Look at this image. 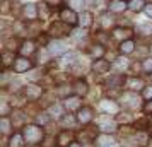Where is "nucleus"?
Returning <instances> with one entry per match:
<instances>
[{
  "mask_svg": "<svg viewBox=\"0 0 152 147\" xmlns=\"http://www.w3.org/2000/svg\"><path fill=\"white\" fill-rule=\"evenodd\" d=\"M142 99H144L142 94H138V92H135V91H126V92L121 94L120 101H121V105H123L125 108H128V110H137V108H144Z\"/></svg>",
  "mask_w": 152,
  "mask_h": 147,
  "instance_id": "f03ea898",
  "label": "nucleus"
},
{
  "mask_svg": "<svg viewBox=\"0 0 152 147\" xmlns=\"http://www.w3.org/2000/svg\"><path fill=\"white\" fill-rule=\"evenodd\" d=\"M15 63V55L12 50H4L2 51V65H4V69H9L10 65L14 67Z\"/></svg>",
  "mask_w": 152,
  "mask_h": 147,
  "instance_id": "b1692460",
  "label": "nucleus"
},
{
  "mask_svg": "<svg viewBox=\"0 0 152 147\" xmlns=\"http://www.w3.org/2000/svg\"><path fill=\"white\" fill-rule=\"evenodd\" d=\"M45 4L50 5V7H58L62 4V0H45Z\"/></svg>",
  "mask_w": 152,
  "mask_h": 147,
  "instance_id": "a18cd8bd",
  "label": "nucleus"
},
{
  "mask_svg": "<svg viewBox=\"0 0 152 147\" xmlns=\"http://www.w3.org/2000/svg\"><path fill=\"white\" fill-rule=\"evenodd\" d=\"M101 133H115L118 130V121L116 120H106L103 123H99Z\"/></svg>",
  "mask_w": 152,
  "mask_h": 147,
  "instance_id": "5701e85b",
  "label": "nucleus"
},
{
  "mask_svg": "<svg viewBox=\"0 0 152 147\" xmlns=\"http://www.w3.org/2000/svg\"><path fill=\"white\" fill-rule=\"evenodd\" d=\"M62 123H63V125L74 127L75 123H79V121H77V116H74V115H65V116L62 118Z\"/></svg>",
  "mask_w": 152,
  "mask_h": 147,
  "instance_id": "f704fd0d",
  "label": "nucleus"
},
{
  "mask_svg": "<svg viewBox=\"0 0 152 147\" xmlns=\"http://www.w3.org/2000/svg\"><path fill=\"white\" fill-rule=\"evenodd\" d=\"M48 34L53 36L55 39H62L63 36H69V34H72V33H70V26L67 24V22L56 21V22H53V24L50 26Z\"/></svg>",
  "mask_w": 152,
  "mask_h": 147,
  "instance_id": "7ed1b4c3",
  "label": "nucleus"
},
{
  "mask_svg": "<svg viewBox=\"0 0 152 147\" xmlns=\"http://www.w3.org/2000/svg\"><path fill=\"white\" fill-rule=\"evenodd\" d=\"M144 111L147 113V115H152V99H149L144 105Z\"/></svg>",
  "mask_w": 152,
  "mask_h": 147,
  "instance_id": "c03bdc74",
  "label": "nucleus"
},
{
  "mask_svg": "<svg viewBox=\"0 0 152 147\" xmlns=\"http://www.w3.org/2000/svg\"><path fill=\"white\" fill-rule=\"evenodd\" d=\"M94 142H97V146H115V144H116L113 133H101V135L96 137Z\"/></svg>",
  "mask_w": 152,
  "mask_h": 147,
  "instance_id": "393cba45",
  "label": "nucleus"
},
{
  "mask_svg": "<svg viewBox=\"0 0 152 147\" xmlns=\"http://www.w3.org/2000/svg\"><path fill=\"white\" fill-rule=\"evenodd\" d=\"M48 113H50V116L62 120L63 116H65V106L63 105H51L50 110H48Z\"/></svg>",
  "mask_w": 152,
  "mask_h": 147,
  "instance_id": "cd10ccee",
  "label": "nucleus"
},
{
  "mask_svg": "<svg viewBox=\"0 0 152 147\" xmlns=\"http://www.w3.org/2000/svg\"><path fill=\"white\" fill-rule=\"evenodd\" d=\"M50 113H45V111H41V113H38V116H36V123L38 125H46L50 121Z\"/></svg>",
  "mask_w": 152,
  "mask_h": 147,
  "instance_id": "72a5a7b5",
  "label": "nucleus"
},
{
  "mask_svg": "<svg viewBox=\"0 0 152 147\" xmlns=\"http://www.w3.org/2000/svg\"><path fill=\"white\" fill-rule=\"evenodd\" d=\"M147 146H149V147H152V137L149 139V144H147Z\"/></svg>",
  "mask_w": 152,
  "mask_h": 147,
  "instance_id": "8fccbe9b",
  "label": "nucleus"
},
{
  "mask_svg": "<svg viewBox=\"0 0 152 147\" xmlns=\"http://www.w3.org/2000/svg\"><path fill=\"white\" fill-rule=\"evenodd\" d=\"M29 72H31V74H29L28 77H29V80H33V82L43 77V70L41 69H34V70H29Z\"/></svg>",
  "mask_w": 152,
  "mask_h": 147,
  "instance_id": "e433bc0d",
  "label": "nucleus"
},
{
  "mask_svg": "<svg viewBox=\"0 0 152 147\" xmlns=\"http://www.w3.org/2000/svg\"><path fill=\"white\" fill-rule=\"evenodd\" d=\"M137 33L140 36H152V24L151 22H145V24L137 26Z\"/></svg>",
  "mask_w": 152,
  "mask_h": 147,
  "instance_id": "2f4dec72",
  "label": "nucleus"
},
{
  "mask_svg": "<svg viewBox=\"0 0 152 147\" xmlns=\"http://www.w3.org/2000/svg\"><path fill=\"white\" fill-rule=\"evenodd\" d=\"M125 80H126V79H125L121 74H115V75H111V77L106 80V87H110V89H120V87H123Z\"/></svg>",
  "mask_w": 152,
  "mask_h": 147,
  "instance_id": "a211bd4d",
  "label": "nucleus"
},
{
  "mask_svg": "<svg viewBox=\"0 0 152 147\" xmlns=\"http://www.w3.org/2000/svg\"><path fill=\"white\" fill-rule=\"evenodd\" d=\"M43 87L38 84H26L24 87L21 89V94L24 96V99H28V101H36V99H39L43 96Z\"/></svg>",
  "mask_w": 152,
  "mask_h": 147,
  "instance_id": "20e7f679",
  "label": "nucleus"
},
{
  "mask_svg": "<svg viewBox=\"0 0 152 147\" xmlns=\"http://www.w3.org/2000/svg\"><path fill=\"white\" fill-rule=\"evenodd\" d=\"M151 75H152V74H151Z\"/></svg>",
  "mask_w": 152,
  "mask_h": 147,
  "instance_id": "864d4df0",
  "label": "nucleus"
},
{
  "mask_svg": "<svg viewBox=\"0 0 152 147\" xmlns=\"http://www.w3.org/2000/svg\"><path fill=\"white\" fill-rule=\"evenodd\" d=\"M144 12H145V15H147L149 19H152V4H147V5H145Z\"/></svg>",
  "mask_w": 152,
  "mask_h": 147,
  "instance_id": "49530a36",
  "label": "nucleus"
},
{
  "mask_svg": "<svg viewBox=\"0 0 152 147\" xmlns=\"http://www.w3.org/2000/svg\"><path fill=\"white\" fill-rule=\"evenodd\" d=\"M125 86H126V89L128 91H144L145 89V84H144V80L140 77H137V75H132V77H128L126 80H125Z\"/></svg>",
  "mask_w": 152,
  "mask_h": 147,
  "instance_id": "ddd939ff",
  "label": "nucleus"
},
{
  "mask_svg": "<svg viewBox=\"0 0 152 147\" xmlns=\"http://www.w3.org/2000/svg\"><path fill=\"white\" fill-rule=\"evenodd\" d=\"M99 22H101V29H103V31H106V29H110V28L115 26V19H113V15H110V12H104V14L101 15Z\"/></svg>",
  "mask_w": 152,
  "mask_h": 147,
  "instance_id": "c85d7f7f",
  "label": "nucleus"
},
{
  "mask_svg": "<svg viewBox=\"0 0 152 147\" xmlns=\"http://www.w3.org/2000/svg\"><path fill=\"white\" fill-rule=\"evenodd\" d=\"M79 26H80V29L91 28V26H92V12L82 10V12L79 14Z\"/></svg>",
  "mask_w": 152,
  "mask_h": 147,
  "instance_id": "412c9836",
  "label": "nucleus"
},
{
  "mask_svg": "<svg viewBox=\"0 0 152 147\" xmlns=\"http://www.w3.org/2000/svg\"><path fill=\"white\" fill-rule=\"evenodd\" d=\"M60 21L67 22L69 26H75V24H79V14H77L74 9L65 7L60 10Z\"/></svg>",
  "mask_w": 152,
  "mask_h": 147,
  "instance_id": "6e6552de",
  "label": "nucleus"
},
{
  "mask_svg": "<svg viewBox=\"0 0 152 147\" xmlns=\"http://www.w3.org/2000/svg\"><path fill=\"white\" fill-rule=\"evenodd\" d=\"M142 96L145 99H152V86H145V89L142 91Z\"/></svg>",
  "mask_w": 152,
  "mask_h": 147,
  "instance_id": "ea45409f",
  "label": "nucleus"
},
{
  "mask_svg": "<svg viewBox=\"0 0 152 147\" xmlns=\"http://www.w3.org/2000/svg\"><path fill=\"white\" fill-rule=\"evenodd\" d=\"M74 142V132L72 130H62L56 137V144L60 147H69Z\"/></svg>",
  "mask_w": 152,
  "mask_h": 147,
  "instance_id": "2eb2a0df",
  "label": "nucleus"
},
{
  "mask_svg": "<svg viewBox=\"0 0 152 147\" xmlns=\"http://www.w3.org/2000/svg\"><path fill=\"white\" fill-rule=\"evenodd\" d=\"M12 127H14V123H12V120L9 118V116H2L0 118V132L4 133V135L10 133Z\"/></svg>",
  "mask_w": 152,
  "mask_h": 147,
  "instance_id": "c756f323",
  "label": "nucleus"
},
{
  "mask_svg": "<svg viewBox=\"0 0 152 147\" xmlns=\"http://www.w3.org/2000/svg\"><path fill=\"white\" fill-rule=\"evenodd\" d=\"M116 121L118 123H132L133 121V116H132V113H118L116 116Z\"/></svg>",
  "mask_w": 152,
  "mask_h": 147,
  "instance_id": "473e14b6",
  "label": "nucleus"
},
{
  "mask_svg": "<svg viewBox=\"0 0 152 147\" xmlns=\"http://www.w3.org/2000/svg\"><path fill=\"white\" fill-rule=\"evenodd\" d=\"M142 69H144L145 74H152V58H144Z\"/></svg>",
  "mask_w": 152,
  "mask_h": 147,
  "instance_id": "4c0bfd02",
  "label": "nucleus"
},
{
  "mask_svg": "<svg viewBox=\"0 0 152 147\" xmlns=\"http://www.w3.org/2000/svg\"><path fill=\"white\" fill-rule=\"evenodd\" d=\"M145 0H128V9H130L132 12H142L145 9Z\"/></svg>",
  "mask_w": 152,
  "mask_h": 147,
  "instance_id": "7c9ffc66",
  "label": "nucleus"
},
{
  "mask_svg": "<svg viewBox=\"0 0 152 147\" xmlns=\"http://www.w3.org/2000/svg\"><path fill=\"white\" fill-rule=\"evenodd\" d=\"M19 53H21V56H31L33 53H36V41L34 39H24V41H21Z\"/></svg>",
  "mask_w": 152,
  "mask_h": 147,
  "instance_id": "4468645a",
  "label": "nucleus"
},
{
  "mask_svg": "<svg viewBox=\"0 0 152 147\" xmlns=\"http://www.w3.org/2000/svg\"><path fill=\"white\" fill-rule=\"evenodd\" d=\"M46 50L50 51V55L51 56H62V55H67L69 46H67V43H63L62 39H55V41L48 43Z\"/></svg>",
  "mask_w": 152,
  "mask_h": 147,
  "instance_id": "39448f33",
  "label": "nucleus"
},
{
  "mask_svg": "<svg viewBox=\"0 0 152 147\" xmlns=\"http://www.w3.org/2000/svg\"><path fill=\"white\" fill-rule=\"evenodd\" d=\"M99 147H116V144L115 146H99Z\"/></svg>",
  "mask_w": 152,
  "mask_h": 147,
  "instance_id": "3c124183",
  "label": "nucleus"
},
{
  "mask_svg": "<svg viewBox=\"0 0 152 147\" xmlns=\"http://www.w3.org/2000/svg\"><path fill=\"white\" fill-rule=\"evenodd\" d=\"M22 135H24V140L29 146L43 144V140H45V132L38 123L36 125H24L22 127Z\"/></svg>",
  "mask_w": 152,
  "mask_h": 147,
  "instance_id": "f257e3e1",
  "label": "nucleus"
},
{
  "mask_svg": "<svg viewBox=\"0 0 152 147\" xmlns=\"http://www.w3.org/2000/svg\"><path fill=\"white\" fill-rule=\"evenodd\" d=\"M128 9V4L125 0H110L108 2V10L113 14H121Z\"/></svg>",
  "mask_w": 152,
  "mask_h": 147,
  "instance_id": "dca6fc26",
  "label": "nucleus"
},
{
  "mask_svg": "<svg viewBox=\"0 0 152 147\" xmlns=\"http://www.w3.org/2000/svg\"><path fill=\"white\" fill-rule=\"evenodd\" d=\"M135 51V41L133 39H125L120 43V53L121 55H130Z\"/></svg>",
  "mask_w": 152,
  "mask_h": 147,
  "instance_id": "bb28decb",
  "label": "nucleus"
},
{
  "mask_svg": "<svg viewBox=\"0 0 152 147\" xmlns=\"http://www.w3.org/2000/svg\"><path fill=\"white\" fill-rule=\"evenodd\" d=\"M50 5H46V4H43L39 9V17H41V21H46V19H50V10H48Z\"/></svg>",
  "mask_w": 152,
  "mask_h": 147,
  "instance_id": "c9c22d12",
  "label": "nucleus"
},
{
  "mask_svg": "<svg viewBox=\"0 0 152 147\" xmlns=\"http://www.w3.org/2000/svg\"><path fill=\"white\" fill-rule=\"evenodd\" d=\"M70 4H72L70 9H74V10H75V9H82V5H86L84 0H70Z\"/></svg>",
  "mask_w": 152,
  "mask_h": 147,
  "instance_id": "a19ab883",
  "label": "nucleus"
},
{
  "mask_svg": "<svg viewBox=\"0 0 152 147\" xmlns=\"http://www.w3.org/2000/svg\"><path fill=\"white\" fill-rule=\"evenodd\" d=\"M62 105L65 106L67 111H79V110L82 108V99H80V96L74 94V96H69V98L63 99Z\"/></svg>",
  "mask_w": 152,
  "mask_h": 147,
  "instance_id": "9d476101",
  "label": "nucleus"
},
{
  "mask_svg": "<svg viewBox=\"0 0 152 147\" xmlns=\"http://www.w3.org/2000/svg\"><path fill=\"white\" fill-rule=\"evenodd\" d=\"M21 14H22V17H24L28 22H33V21L38 19V15H39V9L36 7V4L28 2V4H24V5H22Z\"/></svg>",
  "mask_w": 152,
  "mask_h": 147,
  "instance_id": "0eeeda50",
  "label": "nucleus"
},
{
  "mask_svg": "<svg viewBox=\"0 0 152 147\" xmlns=\"http://www.w3.org/2000/svg\"><path fill=\"white\" fill-rule=\"evenodd\" d=\"M99 108H101V111L104 113H110V115H116L120 111V105H118L116 101H113V99H101L99 101Z\"/></svg>",
  "mask_w": 152,
  "mask_h": 147,
  "instance_id": "f8f14e48",
  "label": "nucleus"
},
{
  "mask_svg": "<svg viewBox=\"0 0 152 147\" xmlns=\"http://www.w3.org/2000/svg\"><path fill=\"white\" fill-rule=\"evenodd\" d=\"M104 45H101V43H96V45H91L89 46V55L94 58V60H97V58H103L104 56Z\"/></svg>",
  "mask_w": 152,
  "mask_h": 147,
  "instance_id": "a878e982",
  "label": "nucleus"
},
{
  "mask_svg": "<svg viewBox=\"0 0 152 147\" xmlns=\"http://www.w3.org/2000/svg\"><path fill=\"white\" fill-rule=\"evenodd\" d=\"M132 34H133V33H132V29H128V28H115L113 29V33H111V36H113L115 39H118V41L130 39Z\"/></svg>",
  "mask_w": 152,
  "mask_h": 147,
  "instance_id": "6ab92c4d",
  "label": "nucleus"
},
{
  "mask_svg": "<svg viewBox=\"0 0 152 147\" xmlns=\"http://www.w3.org/2000/svg\"><path fill=\"white\" fill-rule=\"evenodd\" d=\"M125 2H126V0H125Z\"/></svg>",
  "mask_w": 152,
  "mask_h": 147,
  "instance_id": "603ef678",
  "label": "nucleus"
},
{
  "mask_svg": "<svg viewBox=\"0 0 152 147\" xmlns=\"http://www.w3.org/2000/svg\"><path fill=\"white\" fill-rule=\"evenodd\" d=\"M75 116H77V121L80 125H89V123H92V120H94V110L91 106H82L77 111Z\"/></svg>",
  "mask_w": 152,
  "mask_h": 147,
  "instance_id": "423d86ee",
  "label": "nucleus"
},
{
  "mask_svg": "<svg viewBox=\"0 0 152 147\" xmlns=\"http://www.w3.org/2000/svg\"><path fill=\"white\" fill-rule=\"evenodd\" d=\"M69 147H82V144H80V142H77V140H74V142H72Z\"/></svg>",
  "mask_w": 152,
  "mask_h": 147,
  "instance_id": "09e8293b",
  "label": "nucleus"
},
{
  "mask_svg": "<svg viewBox=\"0 0 152 147\" xmlns=\"http://www.w3.org/2000/svg\"><path fill=\"white\" fill-rule=\"evenodd\" d=\"M91 69H92V72H96V74H99V75H104V74L110 72L111 63L108 62V60H104V58H97V60L92 62Z\"/></svg>",
  "mask_w": 152,
  "mask_h": 147,
  "instance_id": "9b49d317",
  "label": "nucleus"
},
{
  "mask_svg": "<svg viewBox=\"0 0 152 147\" xmlns=\"http://www.w3.org/2000/svg\"><path fill=\"white\" fill-rule=\"evenodd\" d=\"M24 135L22 132H12L10 137H9V142H7V147H24Z\"/></svg>",
  "mask_w": 152,
  "mask_h": 147,
  "instance_id": "aec40b11",
  "label": "nucleus"
},
{
  "mask_svg": "<svg viewBox=\"0 0 152 147\" xmlns=\"http://www.w3.org/2000/svg\"><path fill=\"white\" fill-rule=\"evenodd\" d=\"M96 2H97V0H84V4H86V5H96Z\"/></svg>",
  "mask_w": 152,
  "mask_h": 147,
  "instance_id": "de8ad7c7",
  "label": "nucleus"
},
{
  "mask_svg": "<svg viewBox=\"0 0 152 147\" xmlns=\"http://www.w3.org/2000/svg\"><path fill=\"white\" fill-rule=\"evenodd\" d=\"M55 139L53 137H48V139H45V142H43V147H55Z\"/></svg>",
  "mask_w": 152,
  "mask_h": 147,
  "instance_id": "79ce46f5",
  "label": "nucleus"
},
{
  "mask_svg": "<svg viewBox=\"0 0 152 147\" xmlns=\"http://www.w3.org/2000/svg\"><path fill=\"white\" fill-rule=\"evenodd\" d=\"M72 89H74V94H77V96H86L87 94V91H89V86H87V82L86 80H80V79H77L75 82L72 84Z\"/></svg>",
  "mask_w": 152,
  "mask_h": 147,
  "instance_id": "4be33fe9",
  "label": "nucleus"
},
{
  "mask_svg": "<svg viewBox=\"0 0 152 147\" xmlns=\"http://www.w3.org/2000/svg\"><path fill=\"white\" fill-rule=\"evenodd\" d=\"M9 110H10V106H9L5 101H4V103H2V110H0V115H2V116H7V115H9Z\"/></svg>",
  "mask_w": 152,
  "mask_h": 147,
  "instance_id": "37998d69",
  "label": "nucleus"
},
{
  "mask_svg": "<svg viewBox=\"0 0 152 147\" xmlns=\"http://www.w3.org/2000/svg\"><path fill=\"white\" fill-rule=\"evenodd\" d=\"M96 38H97V43H101V45H104L106 41H110V34H104V31H97Z\"/></svg>",
  "mask_w": 152,
  "mask_h": 147,
  "instance_id": "58836bf2",
  "label": "nucleus"
},
{
  "mask_svg": "<svg viewBox=\"0 0 152 147\" xmlns=\"http://www.w3.org/2000/svg\"><path fill=\"white\" fill-rule=\"evenodd\" d=\"M33 70V62L29 60V56H17L14 63V72L15 74H24Z\"/></svg>",
  "mask_w": 152,
  "mask_h": 147,
  "instance_id": "1a4fd4ad",
  "label": "nucleus"
},
{
  "mask_svg": "<svg viewBox=\"0 0 152 147\" xmlns=\"http://www.w3.org/2000/svg\"><path fill=\"white\" fill-rule=\"evenodd\" d=\"M111 67H115V69L121 74V72H125V70H128L132 67L130 60L126 58V56H116L115 60H113V63H111Z\"/></svg>",
  "mask_w": 152,
  "mask_h": 147,
  "instance_id": "f3484780",
  "label": "nucleus"
}]
</instances>
